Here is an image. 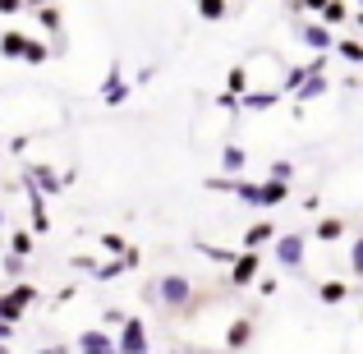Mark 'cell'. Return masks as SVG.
I'll return each instance as SVG.
<instances>
[{
  "label": "cell",
  "mask_w": 363,
  "mask_h": 354,
  "mask_svg": "<svg viewBox=\"0 0 363 354\" xmlns=\"http://www.w3.org/2000/svg\"><path fill=\"white\" fill-rule=\"evenodd\" d=\"M143 299L157 304L161 313H189V304H194V281H189L184 272H161L157 281L143 285Z\"/></svg>",
  "instance_id": "6da1fadb"
},
{
  "label": "cell",
  "mask_w": 363,
  "mask_h": 354,
  "mask_svg": "<svg viewBox=\"0 0 363 354\" xmlns=\"http://www.w3.org/2000/svg\"><path fill=\"white\" fill-rule=\"evenodd\" d=\"M308 239L313 235H299V231H290V235H276V262L285 267V272H299L303 267V258H308Z\"/></svg>",
  "instance_id": "7a4b0ae2"
},
{
  "label": "cell",
  "mask_w": 363,
  "mask_h": 354,
  "mask_svg": "<svg viewBox=\"0 0 363 354\" xmlns=\"http://www.w3.org/2000/svg\"><path fill=\"white\" fill-rule=\"evenodd\" d=\"M294 37H299V42L303 46H313V51H336V37H331V28L327 23H322V18H318V23H313V18H294Z\"/></svg>",
  "instance_id": "3957f363"
},
{
  "label": "cell",
  "mask_w": 363,
  "mask_h": 354,
  "mask_svg": "<svg viewBox=\"0 0 363 354\" xmlns=\"http://www.w3.org/2000/svg\"><path fill=\"white\" fill-rule=\"evenodd\" d=\"M28 304H37V290H33V285H23V281H14V290H5V294H0V318L18 327V318H23V309H28Z\"/></svg>",
  "instance_id": "277c9868"
},
{
  "label": "cell",
  "mask_w": 363,
  "mask_h": 354,
  "mask_svg": "<svg viewBox=\"0 0 363 354\" xmlns=\"http://www.w3.org/2000/svg\"><path fill=\"white\" fill-rule=\"evenodd\" d=\"M116 345H120V354H152L147 322H143V318H129V322L116 331Z\"/></svg>",
  "instance_id": "5b68a950"
},
{
  "label": "cell",
  "mask_w": 363,
  "mask_h": 354,
  "mask_svg": "<svg viewBox=\"0 0 363 354\" xmlns=\"http://www.w3.org/2000/svg\"><path fill=\"white\" fill-rule=\"evenodd\" d=\"M257 276H262V253H240V258L230 262V276H225V285L244 290V285H257Z\"/></svg>",
  "instance_id": "8992f818"
},
{
  "label": "cell",
  "mask_w": 363,
  "mask_h": 354,
  "mask_svg": "<svg viewBox=\"0 0 363 354\" xmlns=\"http://www.w3.org/2000/svg\"><path fill=\"white\" fill-rule=\"evenodd\" d=\"M74 350H79V354H120L116 336H111L106 327H88V331H79V336H74Z\"/></svg>",
  "instance_id": "52a82bcc"
},
{
  "label": "cell",
  "mask_w": 363,
  "mask_h": 354,
  "mask_svg": "<svg viewBox=\"0 0 363 354\" xmlns=\"http://www.w3.org/2000/svg\"><path fill=\"white\" fill-rule=\"evenodd\" d=\"M276 235H281V231H276L272 221H253V226L240 235V248H244V253H262L267 244H276Z\"/></svg>",
  "instance_id": "ba28073f"
},
{
  "label": "cell",
  "mask_w": 363,
  "mask_h": 354,
  "mask_svg": "<svg viewBox=\"0 0 363 354\" xmlns=\"http://www.w3.org/2000/svg\"><path fill=\"white\" fill-rule=\"evenodd\" d=\"M253 331H257V318H253V313L235 318L230 327H225V350H230V354H240V350L248 345V341H253Z\"/></svg>",
  "instance_id": "9c48e42d"
},
{
  "label": "cell",
  "mask_w": 363,
  "mask_h": 354,
  "mask_svg": "<svg viewBox=\"0 0 363 354\" xmlns=\"http://www.w3.org/2000/svg\"><path fill=\"white\" fill-rule=\"evenodd\" d=\"M28 184H33L37 194L51 198V194H60V189H65V175H55L46 161H37V166H28Z\"/></svg>",
  "instance_id": "30bf717a"
},
{
  "label": "cell",
  "mask_w": 363,
  "mask_h": 354,
  "mask_svg": "<svg viewBox=\"0 0 363 354\" xmlns=\"http://www.w3.org/2000/svg\"><path fill=\"white\" fill-rule=\"evenodd\" d=\"M129 83H124V74H120V65H111L106 70V79H101V101H106V106H120L124 97H129Z\"/></svg>",
  "instance_id": "8fae6325"
},
{
  "label": "cell",
  "mask_w": 363,
  "mask_h": 354,
  "mask_svg": "<svg viewBox=\"0 0 363 354\" xmlns=\"http://www.w3.org/2000/svg\"><path fill=\"white\" fill-rule=\"evenodd\" d=\"M28 42H33L28 33H18V28H5V33H0V55H5V60H23Z\"/></svg>",
  "instance_id": "7c38bea8"
},
{
  "label": "cell",
  "mask_w": 363,
  "mask_h": 354,
  "mask_svg": "<svg viewBox=\"0 0 363 354\" xmlns=\"http://www.w3.org/2000/svg\"><path fill=\"white\" fill-rule=\"evenodd\" d=\"M281 97H285L281 88H262V92L253 88V92H244V97H240V106H244V111H272Z\"/></svg>",
  "instance_id": "4fadbf2b"
},
{
  "label": "cell",
  "mask_w": 363,
  "mask_h": 354,
  "mask_svg": "<svg viewBox=\"0 0 363 354\" xmlns=\"http://www.w3.org/2000/svg\"><path fill=\"white\" fill-rule=\"evenodd\" d=\"M28 212H33V226H37V235H46V231H51V212H46V194H37L33 184H28Z\"/></svg>",
  "instance_id": "5bb4252c"
},
{
  "label": "cell",
  "mask_w": 363,
  "mask_h": 354,
  "mask_svg": "<svg viewBox=\"0 0 363 354\" xmlns=\"http://www.w3.org/2000/svg\"><path fill=\"white\" fill-rule=\"evenodd\" d=\"M313 239H322V244H336V239H345V221H340V216H322V221L313 226Z\"/></svg>",
  "instance_id": "9a60e30c"
},
{
  "label": "cell",
  "mask_w": 363,
  "mask_h": 354,
  "mask_svg": "<svg viewBox=\"0 0 363 354\" xmlns=\"http://www.w3.org/2000/svg\"><path fill=\"white\" fill-rule=\"evenodd\" d=\"M198 253H207V258H212V262H221V267H230L235 262V258H240L244 253V248H225V244H207V239H198Z\"/></svg>",
  "instance_id": "2e32d148"
},
{
  "label": "cell",
  "mask_w": 363,
  "mask_h": 354,
  "mask_svg": "<svg viewBox=\"0 0 363 354\" xmlns=\"http://www.w3.org/2000/svg\"><path fill=\"white\" fill-rule=\"evenodd\" d=\"M244 166H248L244 148H240V143H225V148H221V170H225V175H240Z\"/></svg>",
  "instance_id": "e0dca14e"
},
{
  "label": "cell",
  "mask_w": 363,
  "mask_h": 354,
  "mask_svg": "<svg viewBox=\"0 0 363 354\" xmlns=\"http://www.w3.org/2000/svg\"><path fill=\"white\" fill-rule=\"evenodd\" d=\"M198 14L207 18V23H221V18H230V0H194Z\"/></svg>",
  "instance_id": "ac0fdd59"
},
{
  "label": "cell",
  "mask_w": 363,
  "mask_h": 354,
  "mask_svg": "<svg viewBox=\"0 0 363 354\" xmlns=\"http://www.w3.org/2000/svg\"><path fill=\"white\" fill-rule=\"evenodd\" d=\"M5 244H9V253H14V258H28L37 248V239H33V231H9Z\"/></svg>",
  "instance_id": "d6986e66"
},
{
  "label": "cell",
  "mask_w": 363,
  "mask_h": 354,
  "mask_svg": "<svg viewBox=\"0 0 363 354\" xmlns=\"http://www.w3.org/2000/svg\"><path fill=\"white\" fill-rule=\"evenodd\" d=\"M225 92H230V97H244V92H253V88H248V65H235V70L225 74Z\"/></svg>",
  "instance_id": "ffe728a7"
},
{
  "label": "cell",
  "mask_w": 363,
  "mask_h": 354,
  "mask_svg": "<svg viewBox=\"0 0 363 354\" xmlns=\"http://www.w3.org/2000/svg\"><path fill=\"white\" fill-rule=\"evenodd\" d=\"M336 55L345 65H363V42H359V37H340V42H336Z\"/></svg>",
  "instance_id": "44dd1931"
},
{
  "label": "cell",
  "mask_w": 363,
  "mask_h": 354,
  "mask_svg": "<svg viewBox=\"0 0 363 354\" xmlns=\"http://www.w3.org/2000/svg\"><path fill=\"white\" fill-rule=\"evenodd\" d=\"M37 23H42L51 37H60V28H65V14H60L55 5H46V9H37Z\"/></svg>",
  "instance_id": "7402d4cb"
},
{
  "label": "cell",
  "mask_w": 363,
  "mask_h": 354,
  "mask_svg": "<svg viewBox=\"0 0 363 354\" xmlns=\"http://www.w3.org/2000/svg\"><path fill=\"white\" fill-rule=\"evenodd\" d=\"M327 92H331V83H327V79H322V74H313V79H308V83H303V88H299V92H294V97H299V101H313V97H327Z\"/></svg>",
  "instance_id": "603a6c76"
},
{
  "label": "cell",
  "mask_w": 363,
  "mask_h": 354,
  "mask_svg": "<svg viewBox=\"0 0 363 354\" xmlns=\"http://www.w3.org/2000/svg\"><path fill=\"white\" fill-rule=\"evenodd\" d=\"M322 23H327V28H340V23H345V18H350V5H345V0H331V5L327 9H322Z\"/></svg>",
  "instance_id": "cb8c5ba5"
},
{
  "label": "cell",
  "mask_w": 363,
  "mask_h": 354,
  "mask_svg": "<svg viewBox=\"0 0 363 354\" xmlns=\"http://www.w3.org/2000/svg\"><path fill=\"white\" fill-rule=\"evenodd\" d=\"M345 294H350L345 281H322V285H318V299H322V304H340Z\"/></svg>",
  "instance_id": "d4e9b609"
},
{
  "label": "cell",
  "mask_w": 363,
  "mask_h": 354,
  "mask_svg": "<svg viewBox=\"0 0 363 354\" xmlns=\"http://www.w3.org/2000/svg\"><path fill=\"white\" fill-rule=\"evenodd\" d=\"M51 55H55L51 46H46L42 37H33V42H28V51H23V60H28V65H46V60H51Z\"/></svg>",
  "instance_id": "484cf974"
},
{
  "label": "cell",
  "mask_w": 363,
  "mask_h": 354,
  "mask_svg": "<svg viewBox=\"0 0 363 354\" xmlns=\"http://www.w3.org/2000/svg\"><path fill=\"white\" fill-rule=\"evenodd\" d=\"M124 272H129V262H124V258H106V262H101L92 276H97V281H116V276H124Z\"/></svg>",
  "instance_id": "4316f807"
},
{
  "label": "cell",
  "mask_w": 363,
  "mask_h": 354,
  "mask_svg": "<svg viewBox=\"0 0 363 354\" xmlns=\"http://www.w3.org/2000/svg\"><path fill=\"white\" fill-rule=\"evenodd\" d=\"M267 179H281V184H290V179H294V161H272V166H267Z\"/></svg>",
  "instance_id": "83f0119b"
},
{
  "label": "cell",
  "mask_w": 363,
  "mask_h": 354,
  "mask_svg": "<svg viewBox=\"0 0 363 354\" xmlns=\"http://www.w3.org/2000/svg\"><path fill=\"white\" fill-rule=\"evenodd\" d=\"M350 272H354V276H363V235H354V239H350Z\"/></svg>",
  "instance_id": "f1b7e54d"
},
{
  "label": "cell",
  "mask_w": 363,
  "mask_h": 354,
  "mask_svg": "<svg viewBox=\"0 0 363 354\" xmlns=\"http://www.w3.org/2000/svg\"><path fill=\"white\" fill-rule=\"evenodd\" d=\"M101 248H106L111 258H124V253H129V244H124V235H101Z\"/></svg>",
  "instance_id": "f546056e"
},
{
  "label": "cell",
  "mask_w": 363,
  "mask_h": 354,
  "mask_svg": "<svg viewBox=\"0 0 363 354\" xmlns=\"http://www.w3.org/2000/svg\"><path fill=\"white\" fill-rule=\"evenodd\" d=\"M327 5H331V0H290V9H294V14H303V9H308V14H322Z\"/></svg>",
  "instance_id": "4dcf8cb0"
},
{
  "label": "cell",
  "mask_w": 363,
  "mask_h": 354,
  "mask_svg": "<svg viewBox=\"0 0 363 354\" xmlns=\"http://www.w3.org/2000/svg\"><path fill=\"white\" fill-rule=\"evenodd\" d=\"M101 322H106V331H111V327L120 331L124 322H129V313H120V309H106V318H101Z\"/></svg>",
  "instance_id": "1f68e13d"
},
{
  "label": "cell",
  "mask_w": 363,
  "mask_h": 354,
  "mask_svg": "<svg viewBox=\"0 0 363 354\" xmlns=\"http://www.w3.org/2000/svg\"><path fill=\"white\" fill-rule=\"evenodd\" d=\"M5 276H14V281H18V276H23V258L9 253V258H5Z\"/></svg>",
  "instance_id": "d6a6232c"
},
{
  "label": "cell",
  "mask_w": 363,
  "mask_h": 354,
  "mask_svg": "<svg viewBox=\"0 0 363 354\" xmlns=\"http://www.w3.org/2000/svg\"><path fill=\"white\" fill-rule=\"evenodd\" d=\"M28 0H0V14H23Z\"/></svg>",
  "instance_id": "836d02e7"
},
{
  "label": "cell",
  "mask_w": 363,
  "mask_h": 354,
  "mask_svg": "<svg viewBox=\"0 0 363 354\" xmlns=\"http://www.w3.org/2000/svg\"><path fill=\"white\" fill-rule=\"evenodd\" d=\"M216 106H221V111H240V97H230V92H221V97H216Z\"/></svg>",
  "instance_id": "e575fe53"
},
{
  "label": "cell",
  "mask_w": 363,
  "mask_h": 354,
  "mask_svg": "<svg viewBox=\"0 0 363 354\" xmlns=\"http://www.w3.org/2000/svg\"><path fill=\"white\" fill-rule=\"evenodd\" d=\"M257 290H262V294H276V276H257Z\"/></svg>",
  "instance_id": "d590c367"
},
{
  "label": "cell",
  "mask_w": 363,
  "mask_h": 354,
  "mask_svg": "<svg viewBox=\"0 0 363 354\" xmlns=\"http://www.w3.org/2000/svg\"><path fill=\"white\" fill-rule=\"evenodd\" d=\"M9 336H14V322H5V318H0V341H9Z\"/></svg>",
  "instance_id": "8d00e7d4"
},
{
  "label": "cell",
  "mask_w": 363,
  "mask_h": 354,
  "mask_svg": "<svg viewBox=\"0 0 363 354\" xmlns=\"http://www.w3.org/2000/svg\"><path fill=\"white\" fill-rule=\"evenodd\" d=\"M42 354H69V350H65V345H51V350H42Z\"/></svg>",
  "instance_id": "74e56055"
},
{
  "label": "cell",
  "mask_w": 363,
  "mask_h": 354,
  "mask_svg": "<svg viewBox=\"0 0 363 354\" xmlns=\"http://www.w3.org/2000/svg\"><path fill=\"white\" fill-rule=\"evenodd\" d=\"M28 5H33V9H46V5H51V0H28Z\"/></svg>",
  "instance_id": "f35d334b"
},
{
  "label": "cell",
  "mask_w": 363,
  "mask_h": 354,
  "mask_svg": "<svg viewBox=\"0 0 363 354\" xmlns=\"http://www.w3.org/2000/svg\"><path fill=\"white\" fill-rule=\"evenodd\" d=\"M0 231H5V203H0Z\"/></svg>",
  "instance_id": "ab89813d"
},
{
  "label": "cell",
  "mask_w": 363,
  "mask_h": 354,
  "mask_svg": "<svg viewBox=\"0 0 363 354\" xmlns=\"http://www.w3.org/2000/svg\"><path fill=\"white\" fill-rule=\"evenodd\" d=\"M354 23H359V28H363V9H359V14H354Z\"/></svg>",
  "instance_id": "60d3db41"
},
{
  "label": "cell",
  "mask_w": 363,
  "mask_h": 354,
  "mask_svg": "<svg viewBox=\"0 0 363 354\" xmlns=\"http://www.w3.org/2000/svg\"><path fill=\"white\" fill-rule=\"evenodd\" d=\"M0 354H9V345H5V341H0Z\"/></svg>",
  "instance_id": "b9f144b4"
},
{
  "label": "cell",
  "mask_w": 363,
  "mask_h": 354,
  "mask_svg": "<svg viewBox=\"0 0 363 354\" xmlns=\"http://www.w3.org/2000/svg\"><path fill=\"white\" fill-rule=\"evenodd\" d=\"M359 88H363V83H359Z\"/></svg>",
  "instance_id": "7bdbcfd3"
},
{
  "label": "cell",
  "mask_w": 363,
  "mask_h": 354,
  "mask_svg": "<svg viewBox=\"0 0 363 354\" xmlns=\"http://www.w3.org/2000/svg\"><path fill=\"white\" fill-rule=\"evenodd\" d=\"M359 9H363V5H359Z\"/></svg>",
  "instance_id": "ee69618b"
}]
</instances>
